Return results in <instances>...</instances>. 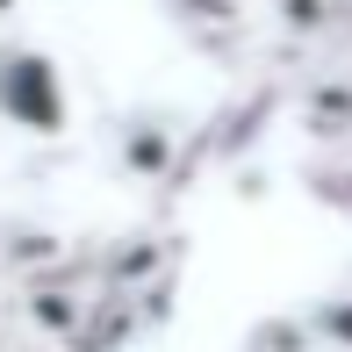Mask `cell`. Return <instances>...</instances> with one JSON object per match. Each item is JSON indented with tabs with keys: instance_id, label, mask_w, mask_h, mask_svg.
Segmentation results:
<instances>
[{
	"instance_id": "cell-1",
	"label": "cell",
	"mask_w": 352,
	"mask_h": 352,
	"mask_svg": "<svg viewBox=\"0 0 352 352\" xmlns=\"http://www.w3.org/2000/svg\"><path fill=\"white\" fill-rule=\"evenodd\" d=\"M0 122H14L29 137H58L72 122V94H65V72L51 65V51L0 43Z\"/></svg>"
},
{
	"instance_id": "cell-2",
	"label": "cell",
	"mask_w": 352,
	"mask_h": 352,
	"mask_svg": "<svg viewBox=\"0 0 352 352\" xmlns=\"http://www.w3.org/2000/svg\"><path fill=\"white\" fill-rule=\"evenodd\" d=\"M302 130L309 137H345L352 130V79H324L302 101Z\"/></svg>"
},
{
	"instance_id": "cell-3",
	"label": "cell",
	"mask_w": 352,
	"mask_h": 352,
	"mask_svg": "<svg viewBox=\"0 0 352 352\" xmlns=\"http://www.w3.org/2000/svg\"><path fill=\"white\" fill-rule=\"evenodd\" d=\"M166 158H173V130L158 116H144V122L122 130V166H130V173H158Z\"/></svg>"
},
{
	"instance_id": "cell-4",
	"label": "cell",
	"mask_w": 352,
	"mask_h": 352,
	"mask_svg": "<svg viewBox=\"0 0 352 352\" xmlns=\"http://www.w3.org/2000/svg\"><path fill=\"white\" fill-rule=\"evenodd\" d=\"M14 8H22V0H0V14H14Z\"/></svg>"
},
{
	"instance_id": "cell-5",
	"label": "cell",
	"mask_w": 352,
	"mask_h": 352,
	"mask_svg": "<svg viewBox=\"0 0 352 352\" xmlns=\"http://www.w3.org/2000/svg\"><path fill=\"white\" fill-rule=\"evenodd\" d=\"M338 8H352V0H338Z\"/></svg>"
}]
</instances>
